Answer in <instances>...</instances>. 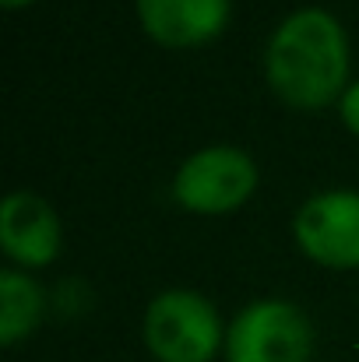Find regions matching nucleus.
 <instances>
[{
  "label": "nucleus",
  "mask_w": 359,
  "mask_h": 362,
  "mask_svg": "<svg viewBox=\"0 0 359 362\" xmlns=\"http://www.w3.org/2000/svg\"><path fill=\"white\" fill-rule=\"evenodd\" d=\"M144 345L159 362H212L222 349L219 310L194 288H166L144 310Z\"/></svg>",
  "instance_id": "nucleus-2"
},
{
  "label": "nucleus",
  "mask_w": 359,
  "mask_h": 362,
  "mask_svg": "<svg viewBox=\"0 0 359 362\" xmlns=\"http://www.w3.org/2000/svg\"><path fill=\"white\" fill-rule=\"evenodd\" d=\"M257 187V165L253 158L233 144H208L194 155H187L173 176V197L180 208L198 215H226Z\"/></svg>",
  "instance_id": "nucleus-4"
},
{
  "label": "nucleus",
  "mask_w": 359,
  "mask_h": 362,
  "mask_svg": "<svg viewBox=\"0 0 359 362\" xmlns=\"http://www.w3.org/2000/svg\"><path fill=\"white\" fill-rule=\"evenodd\" d=\"M310 317L289 299H253L226 327V362H310Z\"/></svg>",
  "instance_id": "nucleus-3"
},
{
  "label": "nucleus",
  "mask_w": 359,
  "mask_h": 362,
  "mask_svg": "<svg viewBox=\"0 0 359 362\" xmlns=\"http://www.w3.org/2000/svg\"><path fill=\"white\" fill-rule=\"evenodd\" d=\"M7 11H18V7H25V4H32V0H0Z\"/></svg>",
  "instance_id": "nucleus-10"
},
{
  "label": "nucleus",
  "mask_w": 359,
  "mask_h": 362,
  "mask_svg": "<svg viewBox=\"0 0 359 362\" xmlns=\"http://www.w3.org/2000/svg\"><path fill=\"white\" fill-rule=\"evenodd\" d=\"M300 250L321 267H359V190H321L292 218Z\"/></svg>",
  "instance_id": "nucleus-5"
},
{
  "label": "nucleus",
  "mask_w": 359,
  "mask_h": 362,
  "mask_svg": "<svg viewBox=\"0 0 359 362\" xmlns=\"http://www.w3.org/2000/svg\"><path fill=\"white\" fill-rule=\"evenodd\" d=\"M338 117H342V123H346L353 134H359V81H353V85L342 92V99H338Z\"/></svg>",
  "instance_id": "nucleus-9"
},
{
  "label": "nucleus",
  "mask_w": 359,
  "mask_h": 362,
  "mask_svg": "<svg viewBox=\"0 0 359 362\" xmlns=\"http://www.w3.org/2000/svg\"><path fill=\"white\" fill-rule=\"evenodd\" d=\"M46 299L35 278H28L18 267L0 271V345H14L25 334H32L42 320Z\"/></svg>",
  "instance_id": "nucleus-8"
},
{
  "label": "nucleus",
  "mask_w": 359,
  "mask_h": 362,
  "mask_svg": "<svg viewBox=\"0 0 359 362\" xmlns=\"http://www.w3.org/2000/svg\"><path fill=\"white\" fill-rule=\"evenodd\" d=\"M271 92L296 110H321L349 88V39L338 18L324 7L285 14L264 49Z\"/></svg>",
  "instance_id": "nucleus-1"
},
{
  "label": "nucleus",
  "mask_w": 359,
  "mask_h": 362,
  "mask_svg": "<svg viewBox=\"0 0 359 362\" xmlns=\"http://www.w3.org/2000/svg\"><path fill=\"white\" fill-rule=\"evenodd\" d=\"M137 21L162 46H201L226 28L229 0H137Z\"/></svg>",
  "instance_id": "nucleus-7"
},
{
  "label": "nucleus",
  "mask_w": 359,
  "mask_h": 362,
  "mask_svg": "<svg viewBox=\"0 0 359 362\" xmlns=\"http://www.w3.org/2000/svg\"><path fill=\"white\" fill-rule=\"evenodd\" d=\"M0 246L25 267H46L60 253V218L32 190H14L0 204Z\"/></svg>",
  "instance_id": "nucleus-6"
}]
</instances>
